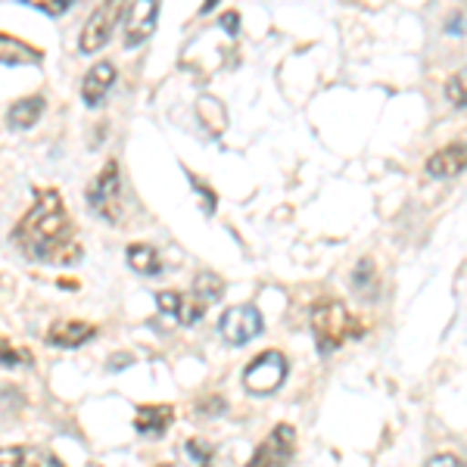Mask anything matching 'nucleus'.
Returning a JSON list of instances; mask_svg holds the SVG:
<instances>
[{
  "label": "nucleus",
  "instance_id": "nucleus-19",
  "mask_svg": "<svg viewBox=\"0 0 467 467\" xmlns=\"http://www.w3.org/2000/svg\"><path fill=\"white\" fill-rule=\"evenodd\" d=\"M0 365L4 368H26V365H32V356H28L26 349H16L13 343L0 340Z\"/></svg>",
  "mask_w": 467,
  "mask_h": 467
},
{
  "label": "nucleus",
  "instance_id": "nucleus-7",
  "mask_svg": "<svg viewBox=\"0 0 467 467\" xmlns=\"http://www.w3.org/2000/svg\"><path fill=\"white\" fill-rule=\"evenodd\" d=\"M262 327H265V321H262V312L255 306H234L218 321V334L231 346H246L262 334Z\"/></svg>",
  "mask_w": 467,
  "mask_h": 467
},
{
  "label": "nucleus",
  "instance_id": "nucleus-20",
  "mask_svg": "<svg viewBox=\"0 0 467 467\" xmlns=\"http://www.w3.org/2000/svg\"><path fill=\"white\" fill-rule=\"evenodd\" d=\"M22 4L35 6V10H41L44 16H63V13L75 4V0H22Z\"/></svg>",
  "mask_w": 467,
  "mask_h": 467
},
{
  "label": "nucleus",
  "instance_id": "nucleus-18",
  "mask_svg": "<svg viewBox=\"0 0 467 467\" xmlns=\"http://www.w3.org/2000/svg\"><path fill=\"white\" fill-rule=\"evenodd\" d=\"M352 284H356L365 296H374V293H378V281H374V262L371 259L358 262L356 275H352Z\"/></svg>",
  "mask_w": 467,
  "mask_h": 467
},
{
  "label": "nucleus",
  "instance_id": "nucleus-11",
  "mask_svg": "<svg viewBox=\"0 0 467 467\" xmlns=\"http://www.w3.org/2000/svg\"><path fill=\"white\" fill-rule=\"evenodd\" d=\"M112 81H116V66H112V63L90 66V72L85 75V81H81V100H85L88 107H97V103L107 97Z\"/></svg>",
  "mask_w": 467,
  "mask_h": 467
},
{
  "label": "nucleus",
  "instance_id": "nucleus-21",
  "mask_svg": "<svg viewBox=\"0 0 467 467\" xmlns=\"http://www.w3.org/2000/svg\"><path fill=\"white\" fill-rule=\"evenodd\" d=\"M156 306L162 308L165 315H171V318L178 321V312H181V293H160V296H156Z\"/></svg>",
  "mask_w": 467,
  "mask_h": 467
},
{
  "label": "nucleus",
  "instance_id": "nucleus-14",
  "mask_svg": "<svg viewBox=\"0 0 467 467\" xmlns=\"http://www.w3.org/2000/svg\"><path fill=\"white\" fill-rule=\"evenodd\" d=\"M26 464L54 467V464H59V458L50 455V451H44V449H22V446L0 449V467H26Z\"/></svg>",
  "mask_w": 467,
  "mask_h": 467
},
{
  "label": "nucleus",
  "instance_id": "nucleus-22",
  "mask_svg": "<svg viewBox=\"0 0 467 467\" xmlns=\"http://www.w3.org/2000/svg\"><path fill=\"white\" fill-rule=\"evenodd\" d=\"M446 94H449V100L455 103L458 109L464 107V75H455V78H449Z\"/></svg>",
  "mask_w": 467,
  "mask_h": 467
},
{
  "label": "nucleus",
  "instance_id": "nucleus-12",
  "mask_svg": "<svg viewBox=\"0 0 467 467\" xmlns=\"http://www.w3.org/2000/svg\"><path fill=\"white\" fill-rule=\"evenodd\" d=\"M462 171H464V140L442 147L440 153H433L427 160V175L431 178H455Z\"/></svg>",
  "mask_w": 467,
  "mask_h": 467
},
{
  "label": "nucleus",
  "instance_id": "nucleus-17",
  "mask_svg": "<svg viewBox=\"0 0 467 467\" xmlns=\"http://www.w3.org/2000/svg\"><path fill=\"white\" fill-rule=\"evenodd\" d=\"M41 112H44L41 97H26V100L13 103L6 122H10V128H32L37 119H41Z\"/></svg>",
  "mask_w": 467,
  "mask_h": 467
},
{
  "label": "nucleus",
  "instance_id": "nucleus-6",
  "mask_svg": "<svg viewBox=\"0 0 467 467\" xmlns=\"http://www.w3.org/2000/svg\"><path fill=\"white\" fill-rule=\"evenodd\" d=\"M222 296H224V281L218 275H213V271H202V275H197V281H193L191 296H181L178 321L197 324L202 315H206V308L215 306Z\"/></svg>",
  "mask_w": 467,
  "mask_h": 467
},
{
  "label": "nucleus",
  "instance_id": "nucleus-24",
  "mask_svg": "<svg viewBox=\"0 0 467 467\" xmlns=\"http://www.w3.org/2000/svg\"><path fill=\"white\" fill-rule=\"evenodd\" d=\"M427 464H462V458H458V455H436Z\"/></svg>",
  "mask_w": 467,
  "mask_h": 467
},
{
  "label": "nucleus",
  "instance_id": "nucleus-23",
  "mask_svg": "<svg viewBox=\"0 0 467 467\" xmlns=\"http://www.w3.org/2000/svg\"><path fill=\"white\" fill-rule=\"evenodd\" d=\"M187 451H191V455L197 458V462H202V464H206L209 458H213V446H202V442H197V440L187 442Z\"/></svg>",
  "mask_w": 467,
  "mask_h": 467
},
{
  "label": "nucleus",
  "instance_id": "nucleus-9",
  "mask_svg": "<svg viewBox=\"0 0 467 467\" xmlns=\"http://www.w3.org/2000/svg\"><path fill=\"white\" fill-rule=\"evenodd\" d=\"M293 455H296V431H293L290 424H281L262 440V446L255 449V455H253V464H259V467L287 464Z\"/></svg>",
  "mask_w": 467,
  "mask_h": 467
},
{
  "label": "nucleus",
  "instance_id": "nucleus-10",
  "mask_svg": "<svg viewBox=\"0 0 467 467\" xmlns=\"http://www.w3.org/2000/svg\"><path fill=\"white\" fill-rule=\"evenodd\" d=\"M97 337V327L90 321H75V318H63L47 327V343L59 346V349H78V346L90 343Z\"/></svg>",
  "mask_w": 467,
  "mask_h": 467
},
{
  "label": "nucleus",
  "instance_id": "nucleus-1",
  "mask_svg": "<svg viewBox=\"0 0 467 467\" xmlns=\"http://www.w3.org/2000/svg\"><path fill=\"white\" fill-rule=\"evenodd\" d=\"M13 240L28 259L41 262H59V265H72L78 262L81 246L75 244L72 218L66 213V202L54 187H41L35 197V206L22 215V222L13 231Z\"/></svg>",
  "mask_w": 467,
  "mask_h": 467
},
{
  "label": "nucleus",
  "instance_id": "nucleus-2",
  "mask_svg": "<svg viewBox=\"0 0 467 467\" xmlns=\"http://www.w3.org/2000/svg\"><path fill=\"white\" fill-rule=\"evenodd\" d=\"M308 327H312L315 346H318L321 356L337 352L343 343H349L352 337L358 334L356 315H352L340 299H324V303L312 306V312H308Z\"/></svg>",
  "mask_w": 467,
  "mask_h": 467
},
{
  "label": "nucleus",
  "instance_id": "nucleus-5",
  "mask_svg": "<svg viewBox=\"0 0 467 467\" xmlns=\"http://www.w3.org/2000/svg\"><path fill=\"white\" fill-rule=\"evenodd\" d=\"M88 206L94 209L100 218L119 222V215H122V178H119V165L116 162H107V169L90 181Z\"/></svg>",
  "mask_w": 467,
  "mask_h": 467
},
{
  "label": "nucleus",
  "instance_id": "nucleus-15",
  "mask_svg": "<svg viewBox=\"0 0 467 467\" xmlns=\"http://www.w3.org/2000/svg\"><path fill=\"white\" fill-rule=\"evenodd\" d=\"M125 259H128V265L138 271V275H147V277L162 275V259H160V253H156L150 244H134V246H128Z\"/></svg>",
  "mask_w": 467,
  "mask_h": 467
},
{
  "label": "nucleus",
  "instance_id": "nucleus-13",
  "mask_svg": "<svg viewBox=\"0 0 467 467\" xmlns=\"http://www.w3.org/2000/svg\"><path fill=\"white\" fill-rule=\"evenodd\" d=\"M171 418H175L171 405H140L138 414H134V431L144 436H156L171 424Z\"/></svg>",
  "mask_w": 467,
  "mask_h": 467
},
{
  "label": "nucleus",
  "instance_id": "nucleus-25",
  "mask_svg": "<svg viewBox=\"0 0 467 467\" xmlns=\"http://www.w3.org/2000/svg\"><path fill=\"white\" fill-rule=\"evenodd\" d=\"M237 13H224V19H222V26L228 28V32H237Z\"/></svg>",
  "mask_w": 467,
  "mask_h": 467
},
{
  "label": "nucleus",
  "instance_id": "nucleus-16",
  "mask_svg": "<svg viewBox=\"0 0 467 467\" xmlns=\"http://www.w3.org/2000/svg\"><path fill=\"white\" fill-rule=\"evenodd\" d=\"M41 54L28 44H22L19 37L13 35H0V63L6 66H28V63H37Z\"/></svg>",
  "mask_w": 467,
  "mask_h": 467
},
{
  "label": "nucleus",
  "instance_id": "nucleus-8",
  "mask_svg": "<svg viewBox=\"0 0 467 467\" xmlns=\"http://www.w3.org/2000/svg\"><path fill=\"white\" fill-rule=\"evenodd\" d=\"M125 44L138 47L150 35L156 32L160 22V0H131V6H125Z\"/></svg>",
  "mask_w": 467,
  "mask_h": 467
},
{
  "label": "nucleus",
  "instance_id": "nucleus-3",
  "mask_svg": "<svg viewBox=\"0 0 467 467\" xmlns=\"http://www.w3.org/2000/svg\"><path fill=\"white\" fill-rule=\"evenodd\" d=\"M287 380V358L277 349H268L262 356H255L244 371V387L253 396H271L284 387Z\"/></svg>",
  "mask_w": 467,
  "mask_h": 467
},
{
  "label": "nucleus",
  "instance_id": "nucleus-4",
  "mask_svg": "<svg viewBox=\"0 0 467 467\" xmlns=\"http://www.w3.org/2000/svg\"><path fill=\"white\" fill-rule=\"evenodd\" d=\"M125 6H128V0H103V4L90 13L85 28H81V37H78L81 54H97V50L109 41L112 32H116V26L125 16Z\"/></svg>",
  "mask_w": 467,
  "mask_h": 467
}]
</instances>
